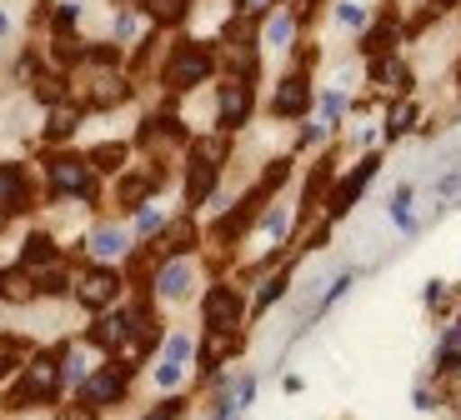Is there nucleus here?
Here are the masks:
<instances>
[{
  "mask_svg": "<svg viewBox=\"0 0 461 420\" xmlns=\"http://www.w3.org/2000/svg\"><path fill=\"white\" fill-rule=\"evenodd\" d=\"M56 386H60V371H56V361H31V371H25V380L11 390V400H5V406H11V410H25L31 400H50V396H56Z\"/></svg>",
  "mask_w": 461,
  "mask_h": 420,
  "instance_id": "f257e3e1",
  "label": "nucleus"
},
{
  "mask_svg": "<svg viewBox=\"0 0 461 420\" xmlns=\"http://www.w3.org/2000/svg\"><path fill=\"white\" fill-rule=\"evenodd\" d=\"M211 76V56L201 46H176L171 66H166V85L171 91H191V85H201V80Z\"/></svg>",
  "mask_w": 461,
  "mask_h": 420,
  "instance_id": "f03ea898",
  "label": "nucleus"
},
{
  "mask_svg": "<svg viewBox=\"0 0 461 420\" xmlns=\"http://www.w3.org/2000/svg\"><path fill=\"white\" fill-rule=\"evenodd\" d=\"M50 185H56L60 195H86V201H91V195H95V181H91V160H76V156H60V160H50Z\"/></svg>",
  "mask_w": 461,
  "mask_h": 420,
  "instance_id": "7ed1b4c3",
  "label": "nucleus"
},
{
  "mask_svg": "<svg viewBox=\"0 0 461 420\" xmlns=\"http://www.w3.org/2000/svg\"><path fill=\"white\" fill-rule=\"evenodd\" d=\"M126 396V365H111V371H101V375H91L86 380V406H115V400Z\"/></svg>",
  "mask_w": 461,
  "mask_h": 420,
  "instance_id": "20e7f679",
  "label": "nucleus"
},
{
  "mask_svg": "<svg viewBox=\"0 0 461 420\" xmlns=\"http://www.w3.org/2000/svg\"><path fill=\"white\" fill-rule=\"evenodd\" d=\"M206 320H211V330H236V320H241V296H236L230 285H216L206 296Z\"/></svg>",
  "mask_w": 461,
  "mask_h": 420,
  "instance_id": "39448f33",
  "label": "nucleus"
},
{
  "mask_svg": "<svg viewBox=\"0 0 461 420\" xmlns=\"http://www.w3.org/2000/svg\"><path fill=\"white\" fill-rule=\"evenodd\" d=\"M376 165H381V160H376V156H366V160H361V165H357V171H351V175H346V181H341V191L331 195V210H336V216H346V210L357 205V195L366 191V181H371V175H376Z\"/></svg>",
  "mask_w": 461,
  "mask_h": 420,
  "instance_id": "423d86ee",
  "label": "nucleus"
},
{
  "mask_svg": "<svg viewBox=\"0 0 461 420\" xmlns=\"http://www.w3.org/2000/svg\"><path fill=\"white\" fill-rule=\"evenodd\" d=\"M246 111H251V91H246V80H226V85H221V125L236 130V125L246 121Z\"/></svg>",
  "mask_w": 461,
  "mask_h": 420,
  "instance_id": "0eeeda50",
  "label": "nucleus"
},
{
  "mask_svg": "<svg viewBox=\"0 0 461 420\" xmlns=\"http://www.w3.org/2000/svg\"><path fill=\"white\" fill-rule=\"evenodd\" d=\"M115 290H121V281H115L111 271H86L76 296H81L91 310H101V306H111V300H115Z\"/></svg>",
  "mask_w": 461,
  "mask_h": 420,
  "instance_id": "6e6552de",
  "label": "nucleus"
},
{
  "mask_svg": "<svg viewBox=\"0 0 461 420\" xmlns=\"http://www.w3.org/2000/svg\"><path fill=\"white\" fill-rule=\"evenodd\" d=\"M306 105H312V91H306V80H301V76L281 80V91H276V101H271V111H276V115H301Z\"/></svg>",
  "mask_w": 461,
  "mask_h": 420,
  "instance_id": "1a4fd4ad",
  "label": "nucleus"
},
{
  "mask_svg": "<svg viewBox=\"0 0 461 420\" xmlns=\"http://www.w3.org/2000/svg\"><path fill=\"white\" fill-rule=\"evenodd\" d=\"M185 355H191V341H185V335H171V341H166V365L156 371V380H161V386H176V380H181Z\"/></svg>",
  "mask_w": 461,
  "mask_h": 420,
  "instance_id": "9d476101",
  "label": "nucleus"
},
{
  "mask_svg": "<svg viewBox=\"0 0 461 420\" xmlns=\"http://www.w3.org/2000/svg\"><path fill=\"white\" fill-rule=\"evenodd\" d=\"M0 205H5V210H25V175H21V165H0Z\"/></svg>",
  "mask_w": 461,
  "mask_h": 420,
  "instance_id": "9b49d317",
  "label": "nucleus"
},
{
  "mask_svg": "<svg viewBox=\"0 0 461 420\" xmlns=\"http://www.w3.org/2000/svg\"><path fill=\"white\" fill-rule=\"evenodd\" d=\"M126 335H131V320L126 316H105V320H95V326H91V341L105 345V351L126 345Z\"/></svg>",
  "mask_w": 461,
  "mask_h": 420,
  "instance_id": "f8f14e48",
  "label": "nucleus"
},
{
  "mask_svg": "<svg viewBox=\"0 0 461 420\" xmlns=\"http://www.w3.org/2000/svg\"><path fill=\"white\" fill-rule=\"evenodd\" d=\"M156 290H161L166 300H181L185 290H191V265L185 261H176V265H166L161 275H156Z\"/></svg>",
  "mask_w": 461,
  "mask_h": 420,
  "instance_id": "ddd939ff",
  "label": "nucleus"
},
{
  "mask_svg": "<svg viewBox=\"0 0 461 420\" xmlns=\"http://www.w3.org/2000/svg\"><path fill=\"white\" fill-rule=\"evenodd\" d=\"M115 101H126V80L101 70V76L91 80V105H115Z\"/></svg>",
  "mask_w": 461,
  "mask_h": 420,
  "instance_id": "4468645a",
  "label": "nucleus"
},
{
  "mask_svg": "<svg viewBox=\"0 0 461 420\" xmlns=\"http://www.w3.org/2000/svg\"><path fill=\"white\" fill-rule=\"evenodd\" d=\"M0 296H5V300H15V306H25V300L35 296L31 275H25V271H5V275H0Z\"/></svg>",
  "mask_w": 461,
  "mask_h": 420,
  "instance_id": "2eb2a0df",
  "label": "nucleus"
},
{
  "mask_svg": "<svg viewBox=\"0 0 461 420\" xmlns=\"http://www.w3.org/2000/svg\"><path fill=\"white\" fill-rule=\"evenodd\" d=\"M376 80L386 85V91H396V95H402L406 85H411V70H406L402 60H381V66H376Z\"/></svg>",
  "mask_w": 461,
  "mask_h": 420,
  "instance_id": "dca6fc26",
  "label": "nucleus"
},
{
  "mask_svg": "<svg viewBox=\"0 0 461 420\" xmlns=\"http://www.w3.org/2000/svg\"><path fill=\"white\" fill-rule=\"evenodd\" d=\"M140 5H146L150 21H161V25H176L185 15V0H140Z\"/></svg>",
  "mask_w": 461,
  "mask_h": 420,
  "instance_id": "f3484780",
  "label": "nucleus"
},
{
  "mask_svg": "<svg viewBox=\"0 0 461 420\" xmlns=\"http://www.w3.org/2000/svg\"><path fill=\"white\" fill-rule=\"evenodd\" d=\"M91 250L101 255V261H111V255H121V250H126V240H121V230L105 226V230H95V236H91Z\"/></svg>",
  "mask_w": 461,
  "mask_h": 420,
  "instance_id": "a211bd4d",
  "label": "nucleus"
},
{
  "mask_svg": "<svg viewBox=\"0 0 461 420\" xmlns=\"http://www.w3.org/2000/svg\"><path fill=\"white\" fill-rule=\"evenodd\" d=\"M25 265H50L56 261V246H50V236H31L25 240V255H21Z\"/></svg>",
  "mask_w": 461,
  "mask_h": 420,
  "instance_id": "6ab92c4d",
  "label": "nucleus"
},
{
  "mask_svg": "<svg viewBox=\"0 0 461 420\" xmlns=\"http://www.w3.org/2000/svg\"><path fill=\"white\" fill-rule=\"evenodd\" d=\"M211 185H216V165H191V185H185V195H191V201H201V195L211 191Z\"/></svg>",
  "mask_w": 461,
  "mask_h": 420,
  "instance_id": "aec40b11",
  "label": "nucleus"
},
{
  "mask_svg": "<svg viewBox=\"0 0 461 420\" xmlns=\"http://www.w3.org/2000/svg\"><path fill=\"white\" fill-rule=\"evenodd\" d=\"M121 160H126V146H101V150H91V165H95V171H121Z\"/></svg>",
  "mask_w": 461,
  "mask_h": 420,
  "instance_id": "412c9836",
  "label": "nucleus"
},
{
  "mask_svg": "<svg viewBox=\"0 0 461 420\" xmlns=\"http://www.w3.org/2000/svg\"><path fill=\"white\" fill-rule=\"evenodd\" d=\"M70 130H76V111H70V105H56V111H50V125H46V136L56 140V136H70Z\"/></svg>",
  "mask_w": 461,
  "mask_h": 420,
  "instance_id": "4be33fe9",
  "label": "nucleus"
},
{
  "mask_svg": "<svg viewBox=\"0 0 461 420\" xmlns=\"http://www.w3.org/2000/svg\"><path fill=\"white\" fill-rule=\"evenodd\" d=\"M456 365H461V326L441 341V371H456Z\"/></svg>",
  "mask_w": 461,
  "mask_h": 420,
  "instance_id": "5701e85b",
  "label": "nucleus"
},
{
  "mask_svg": "<svg viewBox=\"0 0 461 420\" xmlns=\"http://www.w3.org/2000/svg\"><path fill=\"white\" fill-rule=\"evenodd\" d=\"M392 216H396V226L411 230V185H402V191L392 195Z\"/></svg>",
  "mask_w": 461,
  "mask_h": 420,
  "instance_id": "b1692460",
  "label": "nucleus"
},
{
  "mask_svg": "<svg viewBox=\"0 0 461 420\" xmlns=\"http://www.w3.org/2000/svg\"><path fill=\"white\" fill-rule=\"evenodd\" d=\"M191 240H196V230H191V220H181V226H171V236H166V250H191Z\"/></svg>",
  "mask_w": 461,
  "mask_h": 420,
  "instance_id": "393cba45",
  "label": "nucleus"
},
{
  "mask_svg": "<svg viewBox=\"0 0 461 420\" xmlns=\"http://www.w3.org/2000/svg\"><path fill=\"white\" fill-rule=\"evenodd\" d=\"M146 191H150V181H121V201H126L131 210H136V205L146 201Z\"/></svg>",
  "mask_w": 461,
  "mask_h": 420,
  "instance_id": "a878e982",
  "label": "nucleus"
},
{
  "mask_svg": "<svg viewBox=\"0 0 461 420\" xmlns=\"http://www.w3.org/2000/svg\"><path fill=\"white\" fill-rule=\"evenodd\" d=\"M266 40H271V46H286L291 40V15H276V21L266 25Z\"/></svg>",
  "mask_w": 461,
  "mask_h": 420,
  "instance_id": "bb28decb",
  "label": "nucleus"
},
{
  "mask_svg": "<svg viewBox=\"0 0 461 420\" xmlns=\"http://www.w3.org/2000/svg\"><path fill=\"white\" fill-rule=\"evenodd\" d=\"M411 121H416L411 105H396V111H392V136H406V130H411Z\"/></svg>",
  "mask_w": 461,
  "mask_h": 420,
  "instance_id": "cd10ccee",
  "label": "nucleus"
},
{
  "mask_svg": "<svg viewBox=\"0 0 461 420\" xmlns=\"http://www.w3.org/2000/svg\"><path fill=\"white\" fill-rule=\"evenodd\" d=\"M281 290H286V275H276V281H271V285H266V290H261V296H256V310H266V306H271V300L281 296Z\"/></svg>",
  "mask_w": 461,
  "mask_h": 420,
  "instance_id": "c85d7f7f",
  "label": "nucleus"
},
{
  "mask_svg": "<svg viewBox=\"0 0 461 420\" xmlns=\"http://www.w3.org/2000/svg\"><path fill=\"white\" fill-rule=\"evenodd\" d=\"M41 290H46V296H66V271H50L46 281H41Z\"/></svg>",
  "mask_w": 461,
  "mask_h": 420,
  "instance_id": "c756f323",
  "label": "nucleus"
},
{
  "mask_svg": "<svg viewBox=\"0 0 461 420\" xmlns=\"http://www.w3.org/2000/svg\"><path fill=\"white\" fill-rule=\"evenodd\" d=\"M286 160H276V165H271V171H266V181H261V191H271V185H281V181H286Z\"/></svg>",
  "mask_w": 461,
  "mask_h": 420,
  "instance_id": "7c9ffc66",
  "label": "nucleus"
},
{
  "mask_svg": "<svg viewBox=\"0 0 461 420\" xmlns=\"http://www.w3.org/2000/svg\"><path fill=\"white\" fill-rule=\"evenodd\" d=\"M35 95H41V101H60V80H41V85H35Z\"/></svg>",
  "mask_w": 461,
  "mask_h": 420,
  "instance_id": "2f4dec72",
  "label": "nucleus"
},
{
  "mask_svg": "<svg viewBox=\"0 0 461 420\" xmlns=\"http://www.w3.org/2000/svg\"><path fill=\"white\" fill-rule=\"evenodd\" d=\"M81 375H86V365H81V355L70 351L66 355V380H81Z\"/></svg>",
  "mask_w": 461,
  "mask_h": 420,
  "instance_id": "473e14b6",
  "label": "nucleus"
},
{
  "mask_svg": "<svg viewBox=\"0 0 461 420\" xmlns=\"http://www.w3.org/2000/svg\"><path fill=\"white\" fill-rule=\"evenodd\" d=\"M336 15H341L346 25H361V21H366V11H361V5H341V11H336Z\"/></svg>",
  "mask_w": 461,
  "mask_h": 420,
  "instance_id": "72a5a7b5",
  "label": "nucleus"
},
{
  "mask_svg": "<svg viewBox=\"0 0 461 420\" xmlns=\"http://www.w3.org/2000/svg\"><path fill=\"white\" fill-rule=\"evenodd\" d=\"M236 5H241L246 15H261V11H271V5H276V0H236Z\"/></svg>",
  "mask_w": 461,
  "mask_h": 420,
  "instance_id": "f704fd0d",
  "label": "nucleus"
},
{
  "mask_svg": "<svg viewBox=\"0 0 461 420\" xmlns=\"http://www.w3.org/2000/svg\"><path fill=\"white\" fill-rule=\"evenodd\" d=\"M60 420H95V410H91V406H70Z\"/></svg>",
  "mask_w": 461,
  "mask_h": 420,
  "instance_id": "c9c22d12",
  "label": "nucleus"
},
{
  "mask_svg": "<svg viewBox=\"0 0 461 420\" xmlns=\"http://www.w3.org/2000/svg\"><path fill=\"white\" fill-rule=\"evenodd\" d=\"M115 31H121V40H131V35H136V15H121V21H115Z\"/></svg>",
  "mask_w": 461,
  "mask_h": 420,
  "instance_id": "e433bc0d",
  "label": "nucleus"
},
{
  "mask_svg": "<svg viewBox=\"0 0 461 420\" xmlns=\"http://www.w3.org/2000/svg\"><path fill=\"white\" fill-rule=\"evenodd\" d=\"M266 230H271V236H281V230H286V216H281V210H271V216H266Z\"/></svg>",
  "mask_w": 461,
  "mask_h": 420,
  "instance_id": "4c0bfd02",
  "label": "nucleus"
},
{
  "mask_svg": "<svg viewBox=\"0 0 461 420\" xmlns=\"http://www.w3.org/2000/svg\"><path fill=\"white\" fill-rule=\"evenodd\" d=\"M136 226H140V230H156V226H161V216H156V210H140Z\"/></svg>",
  "mask_w": 461,
  "mask_h": 420,
  "instance_id": "58836bf2",
  "label": "nucleus"
},
{
  "mask_svg": "<svg viewBox=\"0 0 461 420\" xmlns=\"http://www.w3.org/2000/svg\"><path fill=\"white\" fill-rule=\"evenodd\" d=\"M336 115H341V95L331 91V95H326V121H336Z\"/></svg>",
  "mask_w": 461,
  "mask_h": 420,
  "instance_id": "ea45409f",
  "label": "nucleus"
},
{
  "mask_svg": "<svg viewBox=\"0 0 461 420\" xmlns=\"http://www.w3.org/2000/svg\"><path fill=\"white\" fill-rule=\"evenodd\" d=\"M441 11H451V0H431V15H441Z\"/></svg>",
  "mask_w": 461,
  "mask_h": 420,
  "instance_id": "a19ab883",
  "label": "nucleus"
},
{
  "mask_svg": "<svg viewBox=\"0 0 461 420\" xmlns=\"http://www.w3.org/2000/svg\"><path fill=\"white\" fill-rule=\"evenodd\" d=\"M5 31H11V15H5V11H0V35H5Z\"/></svg>",
  "mask_w": 461,
  "mask_h": 420,
  "instance_id": "79ce46f5",
  "label": "nucleus"
}]
</instances>
